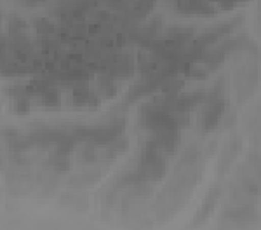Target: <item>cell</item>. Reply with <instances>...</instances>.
<instances>
[{
  "mask_svg": "<svg viewBox=\"0 0 261 230\" xmlns=\"http://www.w3.org/2000/svg\"><path fill=\"white\" fill-rule=\"evenodd\" d=\"M98 93L103 98H112L117 93V84L115 79L108 73H101L98 77Z\"/></svg>",
  "mask_w": 261,
  "mask_h": 230,
  "instance_id": "obj_1",
  "label": "cell"
}]
</instances>
